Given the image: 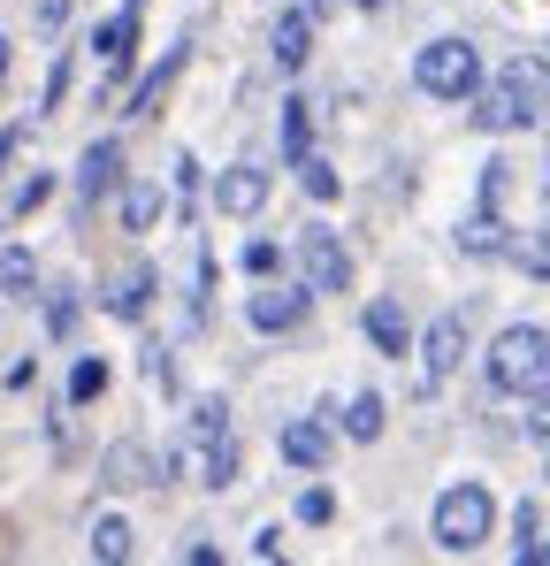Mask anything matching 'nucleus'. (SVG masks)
Listing matches in <instances>:
<instances>
[{
	"label": "nucleus",
	"mask_w": 550,
	"mask_h": 566,
	"mask_svg": "<svg viewBox=\"0 0 550 566\" xmlns=\"http://www.w3.org/2000/svg\"><path fill=\"white\" fill-rule=\"evenodd\" d=\"M306 306H314V291H306V283H268V291H253V298H245V322H253L261 337H283V329H298V322H306Z\"/></svg>",
	"instance_id": "6e6552de"
},
{
	"label": "nucleus",
	"mask_w": 550,
	"mask_h": 566,
	"mask_svg": "<svg viewBox=\"0 0 550 566\" xmlns=\"http://www.w3.org/2000/svg\"><path fill=\"white\" fill-rule=\"evenodd\" d=\"M214 207H222V214H237V222H245V214H261V207H268V169L230 161V169L214 177Z\"/></svg>",
	"instance_id": "1a4fd4ad"
},
{
	"label": "nucleus",
	"mask_w": 550,
	"mask_h": 566,
	"mask_svg": "<svg viewBox=\"0 0 550 566\" xmlns=\"http://www.w3.org/2000/svg\"><path fill=\"white\" fill-rule=\"evenodd\" d=\"M146 291H154V276H146V269H123V276L107 283L99 298H107V314H123V322H138V314H146Z\"/></svg>",
	"instance_id": "f3484780"
},
{
	"label": "nucleus",
	"mask_w": 550,
	"mask_h": 566,
	"mask_svg": "<svg viewBox=\"0 0 550 566\" xmlns=\"http://www.w3.org/2000/svg\"><path fill=\"white\" fill-rule=\"evenodd\" d=\"M138 8H146V0H123V15H107V23L92 31V54H99L107 70H123V62H130V39H138Z\"/></svg>",
	"instance_id": "ddd939ff"
},
{
	"label": "nucleus",
	"mask_w": 550,
	"mask_h": 566,
	"mask_svg": "<svg viewBox=\"0 0 550 566\" xmlns=\"http://www.w3.org/2000/svg\"><path fill=\"white\" fill-rule=\"evenodd\" d=\"M512 261L528 269V276L550 283V230H528V238H512Z\"/></svg>",
	"instance_id": "5701e85b"
},
{
	"label": "nucleus",
	"mask_w": 550,
	"mask_h": 566,
	"mask_svg": "<svg viewBox=\"0 0 550 566\" xmlns=\"http://www.w3.org/2000/svg\"><path fill=\"white\" fill-rule=\"evenodd\" d=\"M0 291H8V298H23V291H31V253H23V245L0 261Z\"/></svg>",
	"instance_id": "a878e982"
},
{
	"label": "nucleus",
	"mask_w": 550,
	"mask_h": 566,
	"mask_svg": "<svg viewBox=\"0 0 550 566\" xmlns=\"http://www.w3.org/2000/svg\"><path fill=\"white\" fill-rule=\"evenodd\" d=\"M275 452H283V460H290V468H329V429H321V421H283V429H275Z\"/></svg>",
	"instance_id": "9d476101"
},
{
	"label": "nucleus",
	"mask_w": 550,
	"mask_h": 566,
	"mask_svg": "<svg viewBox=\"0 0 550 566\" xmlns=\"http://www.w3.org/2000/svg\"><path fill=\"white\" fill-rule=\"evenodd\" d=\"M367 337L390 353V360H405L413 353V337H405V314H398V298H367Z\"/></svg>",
	"instance_id": "2eb2a0df"
},
{
	"label": "nucleus",
	"mask_w": 550,
	"mask_h": 566,
	"mask_svg": "<svg viewBox=\"0 0 550 566\" xmlns=\"http://www.w3.org/2000/svg\"><path fill=\"white\" fill-rule=\"evenodd\" d=\"M183 437H191V444H214V437H230V406H222V398H199Z\"/></svg>",
	"instance_id": "412c9836"
},
{
	"label": "nucleus",
	"mask_w": 550,
	"mask_h": 566,
	"mask_svg": "<svg viewBox=\"0 0 550 566\" xmlns=\"http://www.w3.org/2000/svg\"><path fill=\"white\" fill-rule=\"evenodd\" d=\"M298 283L321 298V291H352V253H345V238L337 230H298Z\"/></svg>",
	"instance_id": "423d86ee"
},
{
	"label": "nucleus",
	"mask_w": 550,
	"mask_h": 566,
	"mask_svg": "<svg viewBox=\"0 0 550 566\" xmlns=\"http://www.w3.org/2000/svg\"><path fill=\"white\" fill-rule=\"evenodd\" d=\"M337 421H345V437H352V444H374V437H382V398H374V390H360Z\"/></svg>",
	"instance_id": "6ab92c4d"
},
{
	"label": "nucleus",
	"mask_w": 550,
	"mask_h": 566,
	"mask_svg": "<svg viewBox=\"0 0 550 566\" xmlns=\"http://www.w3.org/2000/svg\"><path fill=\"white\" fill-rule=\"evenodd\" d=\"M99 390H107V368H99V360H77V368H70V398L85 406V398H99Z\"/></svg>",
	"instance_id": "393cba45"
},
{
	"label": "nucleus",
	"mask_w": 550,
	"mask_h": 566,
	"mask_svg": "<svg viewBox=\"0 0 550 566\" xmlns=\"http://www.w3.org/2000/svg\"><path fill=\"white\" fill-rule=\"evenodd\" d=\"M46 191H54V177H31V185L15 191V214H31V207H39V199H46Z\"/></svg>",
	"instance_id": "c756f323"
},
{
	"label": "nucleus",
	"mask_w": 550,
	"mask_h": 566,
	"mask_svg": "<svg viewBox=\"0 0 550 566\" xmlns=\"http://www.w3.org/2000/svg\"><path fill=\"white\" fill-rule=\"evenodd\" d=\"M458 245H466L474 261H497V253H512V238H505V222H497L489 207H474V214L458 222Z\"/></svg>",
	"instance_id": "4468645a"
},
{
	"label": "nucleus",
	"mask_w": 550,
	"mask_h": 566,
	"mask_svg": "<svg viewBox=\"0 0 550 566\" xmlns=\"http://www.w3.org/2000/svg\"><path fill=\"white\" fill-rule=\"evenodd\" d=\"M115 185H123V146H115V138H92L85 161H77V191H85V199H107Z\"/></svg>",
	"instance_id": "9b49d317"
},
{
	"label": "nucleus",
	"mask_w": 550,
	"mask_h": 566,
	"mask_svg": "<svg viewBox=\"0 0 550 566\" xmlns=\"http://www.w3.org/2000/svg\"><path fill=\"white\" fill-rule=\"evenodd\" d=\"M8 62H15V46H8V39H0V93H8Z\"/></svg>",
	"instance_id": "7c9ffc66"
},
{
	"label": "nucleus",
	"mask_w": 550,
	"mask_h": 566,
	"mask_svg": "<svg viewBox=\"0 0 550 566\" xmlns=\"http://www.w3.org/2000/svg\"><path fill=\"white\" fill-rule=\"evenodd\" d=\"M489 382H497L505 398H536V390H550V329L512 322V329L489 345Z\"/></svg>",
	"instance_id": "f03ea898"
},
{
	"label": "nucleus",
	"mask_w": 550,
	"mask_h": 566,
	"mask_svg": "<svg viewBox=\"0 0 550 566\" xmlns=\"http://www.w3.org/2000/svg\"><path fill=\"white\" fill-rule=\"evenodd\" d=\"M543 559H550V536H543Z\"/></svg>",
	"instance_id": "2f4dec72"
},
{
	"label": "nucleus",
	"mask_w": 550,
	"mask_h": 566,
	"mask_svg": "<svg viewBox=\"0 0 550 566\" xmlns=\"http://www.w3.org/2000/svg\"><path fill=\"white\" fill-rule=\"evenodd\" d=\"M161 207H169L161 185H130V191H123V230H154V222H161Z\"/></svg>",
	"instance_id": "aec40b11"
},
{
	"label": "nucleus",
	"mask_w": 550,
	"mask_h": 566,
	"mask_svg": "<svg viewBox=\"0 0 550 566\" xmlns=\"http://www.w3.org/2000/svg\"><path fill=\"white\" fill-rule=\"evenodd\" d=\"M413 85L429 99H474L482 93V54H474L466 39H429V46L413 54Z\"/></svg>",
	"instance_id": "20e7f679"
},
{
	"label": "nucleus",
	"mask_w": 550,
	"mask_h": 566,
	"mask_svg": "<svg viewBox=\"0 0 550 566\" xmlns=\"http://www.w3.org/2000/svg\"><path fill=\"white\" fill-rule=\"evenodd\" d=\"M512 552H520V559H543V513H536V497L512 513Z\"/></svg>",
	"instance_id": "4be33fe9"
},
{
	"label": "nucleus",
	"mask_w": 550,
	"mask_h": 566,
	"mask_svg": "<svg viewBox=\"0 0 550 566\" xmlns=\"http://www.w3.org/2000/svg\"><path fill=\"white\" fill-rule=\"evenodd\" d=\"M92 559H107V566L130 559V521H123V513H99V521H92Z\"/></svg>",
	"instance_id": "a211bd4d"
},
{
	"label": "nucleus",
	"mask_w": 550,
	"mask_h": 566,
	"mask_svg": "<svg viewBox=\"0 0 550 566\" xmlns=\"http://www.w3.org/2000/svg\"><path fill=\"white\" fill-rule=\"evenodd\" d=\"M550 115V70L543 62H505L497 70V85H482L474 93V123L482 130H528V123H543Z\"/></svg>",
	"instance_id": "f257e3e1"
},
{
	"label": "nucleus",
	"mask_w": 550,
	"mask_h": 566,
	"mask_svg": "<svg viewBox=\"0 0 550 566\" xmlns=\"http://www.w3.org/2000/svg\"><path fill=\"white\" fill-rule=\"evenodd\" d=\"M466 360V322L458 314H436L421 337H413V398H444V382L458 376Z\"/></svg>",
	"instance_id": "39448f33"
},
{
	"label": "nucleus",
	"mask_w": 550,
	"mask_h": 566,
	"mask_svg": "<svg viewBox=\"0 0 550 566\" xmlns=\"http://www.w3.org/2000/svg\"><path fill=\"white\" fill-rule=\"evenodd\" d=\"M169 452H146V444H107L99 452V482L107 490H154V482H169Z\"/></svg>",
	"instance_id": "0eeeda50"
},
{
	"label": "nucleus",
	"mask_w": 550,
	"mask_h": 566,
	"mask_svg": "<svg viewBox=\"0 0 550 566\" xmlns=\"http://www.w3.org/2000/svg\"><path fill=\"white\" fill-rule=\"evenodd\" d=\"M275 130H283V161L298 169V161L314 154V99H283V123H275Z\"/></svg>",
	"instance_id": "dca6fc26"
},
{
	"label": "nucleus",
	"mask_w": 550,
	"mask_h": 566,
	"mask_svg": "<svg viewBox=\"0 0 550 566\" xmlns=\"http://www.w3.org/2000/svg\"><path fill=\"white\" fill-rule=\"evenodd\" d=\"M245 269H253V276H268V269H275V245H268V238H253V245H245Z\"/></svg>",
	"instance_id": "c85d7f7f"
},
{
	"label": "nucleus",
	"mask_w": 550,
	"mask_h": 566,
	"mask_svg": "<svg viewBox=\"0 0 550 566\" xmlns=\"http://www.w3.org/2000/svg\"><path fill=\"white\" fill-rule=\"evenodd\" d=\"M489 528H497V497H489L482 482H452V490L436 497V513H429L436 552H482Z\"/></svg>",
	"instance_id": "7ed1b4c3"
},
{
	"label": "nucleus",
	"mask_w": 550,
	"mask_h": 566,
	"mask_svg": "<svg viewBox=\"0 0 550 566\" xmlns=\"http://www.w3.org/2000/svg\"><path fill=\"white\" fill-rule=\"evenodd\" d=\"M298 185L314 191V199H337V169H329L321 154H306V161H298Z\"/></svg>",
	"instance_id": "b1692460"
},
{
	"label": "nucleus",
	"mask_w": 550,
	"mask_h": 566,
	"mask_svg": "<svg viewBox=\"0 0 550 566\" xmlns=\"http://www.w3.org/2000/svg\"><path fill=\"white\" fill-rule=\"evenodd\" d=\"M298 521H306V528H329V521H337V497H329V490H306V497H298Z\"/></svg>",
	"instance_id": "bb28decb"
},
{
	"label": "nucleus",
	"mask_w": 550,
	"mask_h": 566,
	"mask_svg": "<svg viewBox=\"0 0 550 566\" xmlns=\"http://www.w3.org/2000/svg\"><path fill=\"white\" fill-rule=\"evenodd\" d=\"M528 437H536V444H550V390H536V398H528Z\"/></svg>",
	"instance_id": "cd10ccee"
},
{
	"label": "nucleus",
	"mask_w": 550,
	"mask_h": 566,
	"mask_svg": "<svg viewBox=\"0 0 550 566\" xmlns=\"http://www.w3.org/2000/svg\"><path fill=\"white\" fill-rule=\"evenodd\" d=\"M314 54V8H283L275 15V70H306Z\"/></svg>",
	"instance_id": "f8f14e48"
}]
</instances>
